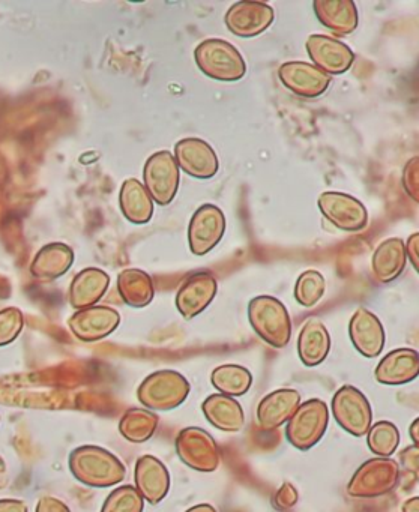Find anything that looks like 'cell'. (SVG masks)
<instances>
[{"label": "cell", "mask_w": 419, "mask_h": 512, "mask_svg": "<svg viewBox=\"0 0 419 512\" xmlns=\"http://www.w3.org/2000/svg\"><path fill=\"white\" fill-rule=\"evenodd\" d=\"M68 463L74 478L88 487H113L124 481L127 473L122 461L100 446L85 445L74 449Z\"/></svg>", "instance_id": "6da1fadb"}, {"label": "cell", "mask_w": 419, "mask_h": 512, "mask_svg": "<svg viewBox=\"0 0 419 512\" xmlns=\"http://www.w3.org/2000/svg\"><path fill=\"white\" fill-rule=\"evenodd\" d=\"M248 319L256 334L269 346L283 349L292 337V322L283 302L272 296H257L248 305Z\"/></svg>", "instance_id": "7a4b0ae2"}, {"label": "cell", "mask_w": 419, "mask_h": 512, "mask_svg": "<svg viewBox=\"0 0 419 512\" xmlns=\"http://www.w3.org/2000/svg\"><path fill=\"white\" fill-rule=\"evenodd\" d=\"M190 389V383L178 371L161 370L143 380L137 397L146 409L167 412L181 406L190 395Z\"/></svg>", "instance_id": "3957f363"}, {"label": "cell", "mask_w": 419, "mask_h": 512, "mask_svg": "<svg viewBox=\"0 0 419 512\" xmlns=\"http://www.w3.org/2000/svg\"><path fill=\"white\" fill-rule=\"evenodd\" d=\"M194 58L199 70L218 82H236L247 73L241 53L227 41H203L197 46Z\"/></svg>", "instance_id": "277c9868"}, {"label": "cell", "mask_w": 419, "mask_h": 512, "mask_svg": "<svg viewBox=\"0 0 419 512\" xmlns=\"http://www.w3.org/2000/svg\"><path fill=\"white\" fill-rule=\"evenodd\" d=\"M400 466L391 458H371L365 461L347 485L349 496L358 499H374L385 496L397 487Z\"/></svg>", "instance_id": "5b68a950"}, {"label": "cell", "mask_w": 419, "mask_h": 512, "mask_svg": "<svg viewBox=\"0 0 419 512\" xmlns=\"http://www.w3.org/2000/svg\"><path fill=\"white\" fill-rule=\"evenodd\" d=\"M328 424L329 409L325 401L319 398L305 401L287 422V440L299 451H308L320 442Z\"/></svg>", "instance_id": "8992f818"}, {"label": "cell", "mask_w": 419, "mask_h": 512, "mask_svg": "<svg viewBox=\"0 0 419 512\" xmlns=\"http://www.w3.org/2000/svg\"><path fill=\"white\" fill-rule=\"evenodd\" d=\"M332 415L343 430L355 437L368 434L373 421L370 401L355 386L344 385L332 398Z\"/></svg>", "instance_id": "52a82bcc"}, {"label": "cell", "mask_w": 419, "mask_h": 512, "mask_svg": "<svg viewBox=\"0 0 419 512\" xmlns=\"http://www.w3.org/2000/svg\"><path fill=\"white\" fill-rule=\"evenodd\" d=\"M176 454L197 472H214L220 466V449L214 437L199 427H187L176 437Z\"/></svg>", "instance_id": "ba28073f"}, {"label": "cell", "mask_w": 419, "mask_h": 512, "mask_svg": "<svg viewBox=\"0 0 419 512\" xmlns=\"http://www.w3.org/2000/svg\"><path fill=\"white\" fill-rule=\"evenodd\" d=\"M145 188L157 205L167 206L175 199L179 187V166L169 151L157 152L146 161Z\"/></svg>", "instance_id": "9c48e42d"}, {"label": "cell", "mask_w": 419, "mask_h": 512, "mask_svg": "<svg viewBox=\"0 0 419 512\" xmlns=\"http://www.w3.org/2000/svg\"><path fill=\"white\" fill-rule=\"evenodd\" d=\"M319 209L326 220L344 232H361L368 223V212L355 197L328 191L319 197Z\"/></svg>", "instance_id": "30bf717a"}, {"label": "cell", "mask_w": 419, "mask_h": 512, "mask_svg": "<svg viewBox=\"0 0 419 512\" xmlns=\"http://www.w3.org/2000/svg\"><path fill=\"white\" fill-rule=\"evenodd\" d=\"M224 232H226V218L223 211L214 205H203L202 208L197 209L188 227L191 253L196 256H205L223 239Z\"/></svg>", "instance_id": "8fae6325"}, {"label": "cell", "mask_w": 419, "mask_h": 512, "mask_svg": "<svg viewBox=\"0 0 419 512\" xmlns=\"http://www.w3.org/2000/svg\"><path fill=\"white\" fill-rule=\"evenodd\" d=\"M274 10L263 2L242 0L227 11V29L239 38H254L263 34L274 22Z\"/></svg>", "instance_id": "7c38bea8"}, {"label": "cell", "mask_w": 419, "mask_h": 512, "mask_svg": "<svg viewBox=\"0 0 419 512\" xmlns=\"http://www.w3.org/2000/svg\"><path fill=\"white\" fill-rule=\"evenodd\" d=\"M305 47L314 65L329 77L346 73L355 61V55L346 44L326 35H311Z\"/></svg>", "instance_id": "4fadbf2b"}, {"label": "cell", "mask_w": 419, "mask_h": 512, "mask_svg": "<svg viewBox=\"0 0 419 512\" xmlns=\"http://www.w3.org/2000/svg\"><path fill=\"white\" fill-rule=\"evenodd\" d=\"M119 323H121V316L118 311L103 305L77 311L68 320L71 332L86 343H94L109 337L118 328Z\"/></svg>", "instance_id": "5bb4252c"}, {"label": "cell", "mask_w": 419, "mask_h": 512, "mask_svg": "<svg viewBox=\"0 0 419 512\" xmlns=\"http://www.w3.org/2000/svg\"><path fill=\"white\" fill-rule=\"evenodd\" d=\"M278 77L289 91L304 98L320 97L331 85L328 74L307 62H287L281 65Z\"/></svg>", "instance_id": "9a60e30c"}, {"label": "cell", "mask_w": 419, "mask_h": 512, "mask_svg": "<svg viewBox=\"0 0 419 512\" xmlns=\"http://www.w3.org/2000/svg\"><path fill=\"white\" fill-rule=\"evenodd\" d=\"M179 169L196 179H211L217 175L218 158L211 145L200 139H184L175 146Z\"/></svg>", "instance_id": "2e32d148"}, {"label": "cell", "mask_w": 419, "mask_h": 512, "mask_svg": "<svg viewBox=\"0 0 419 512\" xmlns=\"http://www.w3.org/2000/svg\"><path fill=\"white\" fill-rule=\"evenodd\" d=\"M217 295V281L209 272L191 275L176 295V308L184 319L199 316Z\"/></svg>", "instance_id": "e0dca14e"}, {"label": "cell", "mask_w": 419, "mask_h": 512, "mask_svg": "<svg viewBox=\"0 0 419 512\" xmlns=\"http://www.w3.org/2000/svg\"><path fill=\"white\" fill-rule=\"evenodd\" d=\"M134 479L140 496L151 505H158L166 499L170 488V473L158 458L152 455L140 457L137 460Z\"/></svg>", "instance_id": "ac0fdd59"}, {"label": "cell", "mask_w": 419, "mask_h": 512, "mask_svg": "<svg viewBox=\"0 0 419 512\" xmlns=\"http://www.w3.org/2000/svg\"><path fill=\"white\" fill-rule=\"evenodd\" d=\"M350 340L355 349L365 358H376L385 346V331L382 323L370 311L359 308L349 325Z\"/></svg>", "instance_id": "d6986e66"}, {"label": "cell", "mask_w": 419, "mask_h": 512, "mask_svg": "<svg viewBox=\"0 0 419 512\" xmlns=\"http://www.w3.org/2000/svg\"><path fill=\"white\" fill-rule=\"evenodd\" d=\"M301 406V395L295 389H277L266 395L257 407V421L262 430H277L290 421Z\"/></svg>", "instance_id": "ffe728a7"}, {"label": "cell", "mask_w": 419, "mask_h": 512, "mask_svg": "<svg viewBox=\"0 0 419 512\" xmlns=\"http://www.w3.org/2000/svg\"><path fill=\"white\" fill-rule=\"evenodd\" d=\"M374 376L383 385L398 386L412 382L419 376V353L413 349L392 350L379 362Z\"/></svg>", "instance_id": "44dd1931"}, {"label": "cell", "mask_w": 419, "mask_h": 512, "mask_svg": "<svg viewBox=\"0 0 419 512\" xmlns=\"http://www.w3.org/2000/svg\"><path fill=\"white\" fill-rule=\"evenodd\" d=\"M313 7L319 22L335 35L344 37L358 28V10L352 0H316Z\"/></svg>", "instance_id": "7402d4cb"}, {"label": "cell", "mask_w": 419, "mask_h": 512, "mask_svg": "<svg viewBox=\"0 0 419 512\" xmlns=\"http://www.w3.org/2000/svg\"><path fill=\"white\" fill-rule=\"evenodd\" d=\"M202 410L209 424L214 425L218 430L238 433L244 428V409L233 397L212 394L203 401Z\"/></svg>", "instance_id": "603a6c76"}, {"label": "cell", "mask_w": 419, "mask_h": 512, "mask_svg": "<svg viewBox=\"0 0 419 512\" xmlns=\"http://www.w3.org/2000/svg\"><path fill=\"white\" fill-rule=\"evenodd\" d=\"M110 277L97 268H88L74 278L70 289V302L76 310L95 307L109 289Z\"/></svg>", "instance_id": "cb8c5ba5"}, {"label": "cell", "mask_w": 419, "mask_h": 512, "mask_svg": "<svg viewBox=\"0 0 419 512\" xmlns=\"http://www.w3.org/2000/svg\"><path fill=\"white\" fill-rule=\"evenodd\" d=\"M331 337L320 320L310 319L302 328L298 338V355L302 364L317 367L328 358Z\"/></svg>", "instance_id": "d4e9b609"}, {"label": "cell", "mask_w": 419, "mask_h": 512, "mask_svg": "<svg viewBox=\"0 0 419 512\" xmlns=\"http://www.w3.org/2000/svg\"><path fill=\"white\" fill-rule=\"evenodd\" d=\"M74 253L68 245L56 242L41 248L31 265V274L37 280L53 281L70 271Z\"/></svg>", "instance_id": "484cf974"}, {"label": "cell", "mask_w": 419, "mask_h": 512, "mask_svg": "<svg viewBox=\"0 0 419 512\" xmlns=\"http://www.w3.org/2000/svg\"><path fill=\"white\" fill-rule=\"evenodd\" d=\"M406 247L398 238L386 239L374 251L373 272L380 283H391L400 277L406 265Z\"/></svg>", "instance_id": "4316f807"}, {"label": "cell", "mask_w": 419, "mask_h": 512, "mask_svg": "<svg viewBox=\"0 0 419 512\" xmlns=\"http://www.w3.org/2000/svg\"><path fill=\"white\" fill-rule=\"evenodd\" d=\"M122 212L125 218L134 224H146L154 214V200L148 190L137 179H128L121 188L119 196Z\"/></svg>", "instance_id": "83f0119b"}, {"label": "cell", "mask_w": 419, "mask_h": 512, "mask_svg": "<svg viewBox=\"0 0 419 512\" xmlns=\"http://www.w3.org/2000/svg\"><path fill=\"white\" fill-rule=\"evenodd\" d=\"M118 290L122 301L133 308H143L154 299V283L146 272L127 269L118 277Z\"/></svg>", "instance_id": "f1b7e54d"}, {"label": "cell", "mask_w": 419, "mask_h": 512, "mask_svg": "<svg viewBox=\"0 0 419 512\" xmlns=\"http://www.w3.org/2000/svg\"><path fill=\"white\" fill-rule=\"evenodd\" d=\"M160 418L152 410L134 409L127 410L119 421V431L122 436L133 443H143L154 436Z\"/></svg>", "instance_id": "f546056e"}, {"label": "cell", "mask_w": 419, "mask_h": 512, "mask_svg": "<svg viewBox=\"0 0 419 512\" xmlns=\"http://www.w3.org/2000/svg\"><path fill=\"white\" fill-rule=\"evenodd\" d=\"M211 382L220 394L235 398L250 391L253 376L241 365L227 364L212 371Z\"/></svg>", "instance_id": "4dcf8cb0"}, {"label": "cell", "mask_w": 419, "mask_h": 512, "mask_svg": "<svg viewBox=\"0 0 419 512\" xmlns=\"http://www.w3.org/2000/svg\"><path fill=\"white\" fill-rule=\"evenodd\" d=\"M368 448L377 457L388 458L400 445V431L392 422L379 421L371 425L367 434Z\"/></svg>", "instance_id": "1f68e13d"}, {"label": "cell", "mask_w": 419, "mask_h": 512, "mask_svg": "<svg viewBox=\"0 0 419 512\" xmlns=\"http://www.w3.org/2000/svg\"><path fill=\"white\" fill-rule=\"evenodd\" d=\"M145 499L133 485H122L109 494L101 512H143Z\"/></svg>", "instance_id": "d6a6232c"}, {"label": "cell", "mask_w": 419, "mask_h": 512, "mask_svg": "<svg viewBox=\"0 0 419 512\" xmlns=\"http://www.w3.org/2000/svg\"><path fill=\"white\" fill-rule=\"evenodd\" d=\"M325 293V278L320 272L307 271L298 278L295 286V298L302 307H313Z\"/></svg>", "instance_id": "836d02e7"}, {"label": "cell", "mask_w": 419, "mask_h": 512, "mask_svg": "<svg viewBox=\"0 0 419 512\" xmlns=\"http://www.w3.org/2000/svg\"><path fill=\"white\" fill-rule=\"evenodd\" d=\"M25 326V317L16 307L0 311V347L8 346L17 340Z\"/></svg>", "instance_id": "e575fe53"}, {"label": "cell", "mask_w": 419, "mask_h": 512, "mask_svg": "<svg viewBox=\"0 0 419 512\" xmlns=\"http://www.w3.org/2000/svg\"><path fill=\"white\" fill-rule=\"evenodd\" d=\"M403 188L410 199L419 203V157L410 158L404 166Z\"/></svg>", "instance_id": "d590c367"}, {"label": "cell", "mask_w": 419, "mask_h": 512, "mask_svg": "<svg viewBox=\"0 0 419 512\" xmlns=\"http://www.w3.org/2000/svg\"><path fill=\"white\" fill-rule=\"evenodd\" d=\"M298 503V491L290 482H284L274 497V505L278 511H289Z\"/></svg>", "instance_id": "8d00e7d4"}, {"label": "cell", "mask_w": 419, "mask_h": 512, "mask_svg": "<svg viewBox=\"0 0 419 512\" xmlns=\"http://www.w3.org/2000/svg\"><path fill=\"white\" fill-rule=\"evenodd\" d=\"M400 461L403 464V469L409 472L410 475L415 476L416 481H419V448L418 446H409L404 449L400 454Z\"/></svg>", "instance_id": "74e56055"}, {"label": "cell", "mask_w": 419, "mask_h": 512, "mask_svg": "<svg viewBox=\"0 0 419 512\" xmlns=\"http://www.w3.org/2000/svg\"><path fill=\"white\" fill-rule=\"evenodd\" d=\"M37 512H71L62 500L52 496L41 497L37 505Z\"/></svg>", "instance_id": "f35d334b"}, {"label": "cell", "mask_w": 419, "mask_h": 512, "mask_svg": "<svg viewBox=\"0 0 419 512\" xmlns=\"http://www.w3.org/2000/svg\"><path fill=\"white\" fill-rule=\"evenodd\" d=\"M406 254L409 256L413 268H415L416 272L419 274V233H415V235L407 239Z\"/></svg>", "instance_id": "ab89813d"}, {"label": "cell", "mask_w": 419, "mask_h": 512, "mask_svg": "<svg viewBox=\"0 0 419 512\" xmlns=\"http://www.w3.org/2000/svg\"><path fill=\"white\" fill-rule=\"evenodd\" d=\"M28 505L19 499H0V512H28Z\"/></svg>", "instance_id": "60d3db41"}, {"label": "cell", "mask_w": 419, "mask_h": 512, "mask_svg": "<svg viewBox=\"0 0 419 512\" xmlns=\"http://www.w3.org/2000/svg\"><path fill=\"white\" fill-rule=\"evenodd\" d=\"M8 484V469L7 463L4 458L0 457V490L7 487Z\"/></svg>", "instance_id": "b9f144b4"}, {"label": "cell", "mask_w": 419, "mask_h": 512, "mask_svg": "<svg viewBox=\"0 0 419 512\" xmlns=\"http://www.w3.org/2000/svg\"><path fill=\"white\" fill-rule=\"evenodd\" d=\"M403 512H419V496L407 499L403 503Z\"/></svg>", "instance_id": "7bdbcfd3"}, {"label": "cell", "mask_w": 419, "mask_h": 512, "mask_svg": "<svg viewBox=\"0 0 419 512\" xmlns=\"http://www.w3.org/2000/svg\"><path fill=\"white\" fill-rule=\"evenodd\" d=\"M409 434L410 437H412L413 445L419 448V418H416L415 421L410 424Z\"/></svg>", "instance_id": "ee69618b"}, {"label": "cell", "mask_w": 419, "mask_h": 512, "mask_svg": "<svg viewBox=\"0 0 419 512\" xmlns=\"http://www.w3.org/2000/svg\"><path fill=\"white\" fill-rule=\"evenodd\" d=\"M187 512H218L214 506L209 505V503H202V505L193 506V508L188 509Z\"/></svg>", "instance_id": "f6af8a7d"}]
</instances>
